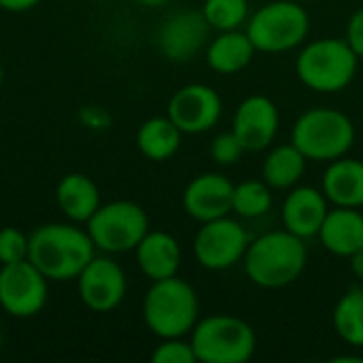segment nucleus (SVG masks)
<instances>
[{
	"mask_svg": "<svg viewBox=\"0 0 363 363\" xmlns=\"http://www.w3.org/2000/svg\"><path fill=\"white\" fill-rule=\"evenodd\" d=\"M181 136H183V132L172 123V119L168 115L151 117L138 128L136 145L145 157H149L153 162H164V160H170L179 151Z\"/></svg>",
	"mask_w": 363,
	"mask_h": 363,
	"instance_id": "obj_22",
	"label": "nucleus"
},
{
	"mask_svg": "<svg viewBox=\"0 0 363 363\" xmlns=\"http://www.w3.org/2000/svg\"><path fill=\"white\" fill-rule=\"evenodd\" d=\"M2 81H4V70H2V62H0V87H2Z\"/></svg>",
	"mask_w": 363,
	"mask_h": 363,
	"instance_id": "obj_34",
	"label": "nucleus"
},
{
	"mask_svg": "<svg viewBox=\"0 0 363 363\" xmlns=\"http://www.w3.org/2000/svg\"><path fill=\"white\" fill-rule=\"evenodd\" d=\"M138 4H143V6H162V4H166L168 0H136Z\"/></svg>",
	"mask_w": 363,
	"mask_h": 363,
	"instance_id": "obj_33",
	"label": "nucleus"
},
{
	"mask_svg": "<svg viewBox=\"0 0 363 363\" xmlns=\"http://www.w3.org/2000/svg\"><path fill=\"white\" fill-rule=\"evenodd\" d=\"M189 342L196 353V362L245 363L255 353L257 336L240 317L211 315L194 325Z\"/></svg>",
	"mask_w": 363,
	"mask_h": 363,
	"instance_id": "obj_6",
	"label": "nucleus"
},
{
	"mask_svg": "<svg viewBox=\"0 0 363 363\" xmlns=\"http://www.w3.org/2000/svg\"><path fill=\"white\" fill-rule=\"evenodd\" d=\"M334 330L351 347H363V287L347 291L334 308Z\"/></svg>",
	"mask_w": 363,
	"mask_h": 363,
	"instance_id": "obj_24",
	"label": "nucleus"
},
{
	"mask_svg": "<svg viewBox=\"0 0 363 363\" xmlns=\"http://www.w3.org/2000/svg\"><path fill=\"white\" fill-rule=\"evenodd\" d=\"M232 196L234 183L228 177L219 172H202L185 187L183 208L191 219L206 223L232 213Z\"/></svg>",
	"mask_w": 363,
	"mask_h": 363,
	"instance_id": "obj_15",
	"label": "nucleus"
},
{
	"mask_svg": "<svg viewBox=\"0 0 363 363\" xmlns=\"http://www.w3.org/2000/svg\"><path fill=\"white\" fill-rule=\"evenodd\" d=\"M349 262H351V270H353V274H355L359 281H363V247L349 257Z\"/></svg>",
	"mask_w": 363,
	"mask_h": 363,
	"instance_id": "obj_32",
	"label": "nucleus"
},
{
	"mask_svg": "<svg viewBox=\"0 0 363 363\" xmlns=\"http://www.w3.org/2000/svg\"><path fill=\"white\" fill-rule=\"evenodd\" d=\"M272 206V194L270 185L266 181H245L234 185L232 196V213H236L242 219H255L270 211Z\"/></svg>",
	"mask_w": 363,
	"mask_h": 363,
	"instance_id": "obj_25",
	"label": "nucleus"
},
{
	"mask_svg": "<svg viewBox=\"0 0 363 363\" xmlns=\"http://www.w3.org/2000/svg\"><path fill=\"white\" fill-rule=\"evenodd\" d=\"M136 264L140 272L153 283L162 279L177 277L181 268V247L179 240L168 232H147L138 242Z\"/></svg>",
	"mask_w": 363,
	"mask_h": 363,
	"instance_id": "obj_18",
	"label": "nucleus"
},
{
	"mask_svg": "<svg viewBox=\"0 0 363 363\" xmlns=\"http://www.w3.org/2000/svg\"><path fill=\"white\" fill-rule=\"evenodd\" d=\"M359 55L347 38H317L296 57L298 79L313 91L336 94L351 85Z\"/></svg>",
	"mask_w": 363,
	"mask_h": 363,
	"instance_id": "obj_4",
	"label": "nucleus"
},
{
	"mask_svg": "<svg viewBox=\"0 0 363 363\" xmlns=\"http://www.w3.org/2000/svg\"><path fill=\"white\" fill-rule=\"evenodd\" d=\"M328 198L315 187H291L283 202V225L287 232L304 238L319 234L323 219L330 211Z\"/></svg>",
	"mask_w": 363,
	"mask_h": 363,
	"instance_id": "obj_16",
	"label": "nucleus"
},
{
	"mask_svg": "<svg viewBox=\"0 0 363 363\" xmlns=\"http://www.w3.org/2000/svg\"><path fill=\"white\" fill-rule=\"evenodd\" d=\"M298 2H308V0H298Z\"/></svg>",
	"mask_w": 363,
	"mask_h": 363,
	"instance_id": "obj_36",
	"label": "nucleus"
},
{
	"mask_svg": "<svg viewBox=\"0 0 363 363\" xmlns=\"http://www.w3.org/2000/svg\"><path fill=\"white\" fill-rule=\"evenodd\" d=\"M28 240V259L55 283L77 281L98 251L87 230H81L74 223L38 225Z\"/></svg>",
	"mask_w": 363,
	"mask_h": 363,
	"instance_id": "obj_1",
	"label": "nucleus"
},
{
	"mask_svg": "<svg viewBox=\"0 0 363 363\" xmlns=\"http://www.w3.org/2000/svg\"><path fill=\"white\" fill-rule=\"evenodd\" d=\"M40 0H0V9L9 13H23L38 4Z\"/></svg>",
	"mask_w": 363,
	"mask_h": 363,
	"instance_id": "obj_31",
	"label": "nucleus"
},
{
	"mask_svg": "<svg viewBox=\"0 0 363 363\" xmlns=\"http://www.w3.org/2000/svg\"><path fill=\"white\" fill-rule=\"evenodd\" d=\"M55 202L68 221L87 223L100 208V189L87 174L70 172L57 183Z\"/></svg>",
	"mask_w": 363,
	"mask_h": 363,
	"instance_id": "obj_20",
	"label": "nucleus"
},
{
	"mask_svg": "<svg viewBox=\"0 0 363 363\" xmlns=\"http://www.w3.org/2000/svg\"><path fill=\"white\" fill-rule=\"evenodd\" d=\"M153 363H194L196 353L191 349V342H185L183 338H162V342L151 353Z\"/></svg>",
	"mask_w": 363,
	"mask_h": 363,
	"instance_id": "obj_28",
	"label": "nucleus"
},
{
	"mask_svg": "<svg viewBox=\"0 0 363 363\" xmlns=\"http://www.w3.org/2000/svg\"><path fill=\"white\" fill-rule=\"evenodd\" d=\"M149 232V217L145 208L130 200H115L100 204V208L87 221V234L98 251L128 253Z\"/></svg>",
	"mask_w": 363,
	"mask_h": 363,
	"instance_id": "obj_8",
	"label": "nucleus"
},
{
	"mask_svg": "<svg viewBox=\"0 0 363 363\" xmlns=\"http://www.w3.org/2000/svg\"><path fill=\"white\" fill-rule=\"evenodd\" d=\"M49 298V279L30 262L4 264L0 268V308L15 319L36 317Z\"/></svg>",
	"mask_w": 363,
	"mask_h": 363,
	"instance_id": "obj_9",
	"label": "nucleus"
},
{
	"mask_svg": "<svg viewBox=\"0 0 363 363\" xmlns=\"http://www.w3.org/2000/svg\"><path fill=\"white\" fill-rule=\"evenodd\" d=\"M221 108V96L213 87L204 83H189L172 94L168 102V117L183 134H204L217 125Z\"/></svg>",
	"mask_w": 363,
	"mask_h": 363,
	"instance_id": "obj_12",
	"label": "nucleus"
},
{
	"mask_svg": "<svg viewBox=\"0 0 363 363\" xmlns=\"http://www.w3.org/2000/svg\"><path fill=\"white\" fill-rule=\"evenodd\" d=\"M77 289L81 302L94 313L115 311L128 291L123 268L111 257H94L77 277Z\"/></svg>",
	"mask_w": 363,
	"mask_h": 363,
	"instance_id": "obj_11",
	"label": "nucleus"
},
{
	"mask_svg": "<svg viewBox=\"0 0 363 363\" xmlns=\"http://www.w3.org/2000/svg\"><path fill=\"white\" fill-rule=\"evenodd\" d=\"M279 121V108L268 96H249L234 113L232 132L245 151H262L274 143Z\"/></svg>",
	"mask_w": 363,
	"mask_h": 363,
	"instance_id": "obj_14",
	"label": "nucleus"
},
{
	"mask_svg": "<svg viewBox=\"0 0 363 363\" xmlns=\"http://www.w3.org/2000/svg\"><path fill=\"white\" fill-rule=\"evenodd\" d=\"M28 251H30V240L21 230L11 225L0 230V266L28 259Z\"/></svg>",
	"mask_w": 363,
	"mask_h": 363,
	"instance_id": "obj_27",
	"label": "nucleus"
},
{
	"mask_svg": "<svg viewBox=\"0 0 363 363\" xmlns=\"http://www.w3.org/2000/svg\"><path fill=\"white\" fill-rule=\"evenodd\" d=\"M317 236L332 255L351 257L363 247V213L359 208L334 206L328 211Z\"/></svg>",
	"mask_w": 363,
	"mask_h": 363,
	"instance_id": "obj_17",
	"label": "nucleus"
},
{
	"mask_svg": "<svg viewBox=\"0 0 363 363\" xmlns=\"http://www.w3.org/2000/svg\"><path fill=\"white\" fill-rule=\"evenodd\" d=\"M321 191L334 206L362 208L363 206V162L353 157H338L330 162L323 172Z\"/></svg>",
	"mask_w": 363,
	"mask_h": 363,
	"instance_id": "obj_19",
	"label": "nucleus"
},
{
	"mask_svg": "<svg viewBox=\"0 0 363 363\" xmlns=\"http://www.w3.org/2000/svg\"><path fill=\"white\" fill-rule=\"evenodd\" d=\"M249 242L245 228L225 215L202 223L194 238V255L206 270H228L245 257Z\"/></svg>",
	"mask_w": 363,
	"mask_h": 363,
	"instance_id": "obj_10",
	"label": "nucleus"
},
{
	"mask_svg": "<svg viewBox=\"0 0 363 363\" xmlns=\"http://www.w3.org/2000/svg\"><path fill=\"white\" fill-rule=\"evenodd\" d=\"M291 143L306 160L334 162L351 151L355 143V125L338 108H308L294 123Z\"/></svg>",
	"mask_w": 363,
	"mask_h": 363,
	"instance_id": "obj_5",
	"label": "nucleus"
},
{
	"mask_svg": "<svg viewBox=\"0 0 363 363\" xmlns=\"http://www.w3.org/2000/svg\"><path fill=\"white\" fill-rule=\"evenodd\" d=\"M308 30L311 17L298 0H274L249 17L245 32L257 51L283 53L302 45Z\"/></svg>",
	"mask_w": 363,
	"mask_h": 363,
	"instance_id": "obj_7",
	"label": "nucleus"
},
{
	"mask_svg": "<svg viewBox=\"0 0 363 363\" xmlns=\"http://www.w3.org/2000/svg\"><path fill=\"white\" fill-rule=\"evenodd\" d=\"M242 259L251 283L264 289H281L300 279L308 253L300 236L281 230L268 232L249 242Z\"/></svg>",
	"mask_w": 363,
	"mask_h": 363,
	"instance_id": "obj_2",
	"label": "nucleus"
},
{
	"mask_svg": "<svg viewBox=\"0 0 363 363\" xmlns=\"http://www.w3.org/2000/svg\"><path fill=\"white\" fill-rule=\"evenodd\" d=\"M208 32L211 23L202 11H181L162 23L157 32V47L170 62H187L206 45Z\"/></svg>",
	"mask_w": 363,
	"mask_h": 363,
	"instance_id": "obj_13",
	"label": "nucleus"
},
{
	"mask_svg": "<svg viewBox=\"0 0 363 363\" xmlns=\"http://www.w3.org/2000/svg\"><path fill=\"white\" fill-rule=\"evenodd\" d=\"M242 153H245V147L240 145V140L236 138L234 132H223V134L215 136L211 143V157L221 166L236 164L242 157Z\"/></svg>",
	"mask_w": 363,
	"mask_h": 363,
	"instance_id": "obj_29",
	"label": "nucleus"
},
{
	"mask_svg": "<svg viewBox=\"0 0 363 363\" xmlns=\"http://www.w3.org/2000/svg\"><path fill=\"white\" fill-rule=\"evenodd\" d=\"M347 43L359 57H363V6L351 15L347 23Z\"/></svg>",
	"mask_w": 363,
	"mask_h": 363,
	"instance_id": "obj_30",
	"label": "nucleus"
},
{
	"mask_svg": "<svg viewBox=\"0 0 363 363\" xmlns=\"http://www.w3.org/2000/svg\"><path fill=\"white\" fill-rule=\"evenodd\" d=\"M255 51L247 32L225 30L208 45L206 62L219 74H236L251 64Z\"/></svg>",
	"mask_w": 363,
	"mask_h": 363,
	"instance_id": "obj_21",
	"label": "nucleus"
},
{
	"mask_svg": "<svg viewBox=\"0 0 363 363\" xmlns=\"http://www.w3.org/2000/svg\"><path fill=\"white\" fill-rule=\"evenodd\" d=\"M198 313L196 289L179 277L153 281L143 302V319L157 338H183L191 334Z\"/></svg>",
	"mask_w": 363,
	"mask_h": 363,
	"instance_id": "obj_3",
	"label": "nucleus"
},
{
	"mask_svg": "<svg viewBox=\"0 0 363 363\" xmlns=\"http://www.w3.org/2000/svg\"><path fill=\"white\" fill-rule=\"evenodd\" d=\"M2 345H4V336H2V328H0V351H2Z\"/></svg>",
	"mask_w": 363,
	"mask_h": 363,
	"instance_id": "obj_35",
	"label": "nucleus"
},
{
	"mask_svg": "<svg viewBox=\"0 0 363 363\" xmlns=\"http://www.w3.org/2000/svg\"><path fill=\"white\" fill-rule=\"evenodd\" d=\"M306 170V157L304 153L294 145H279L274 147L268 157L264 160V181L274 189H291L298 185V181L304 177Z\"/></svg>",
	"mask_w": 363,
	"mask_h": 363,
	"instance_id": "obj_23",
	"label": "nucleus"
},
{
	"mask_svg": "<svg viewBox=\"0 0 363 363\" xmlns=\"http://www.w3.org/2000/svg\"><path fill=\"white\" fill-rule=\"evenodd\" d=\"M202 13L215 30H238L249 17V0H204Z\"/></svg>",
	"mask_w": 363,
	"mask_h": 363,
	"instance_id": "obj_26",
	"label": "nucleus"
}]
</instances>
